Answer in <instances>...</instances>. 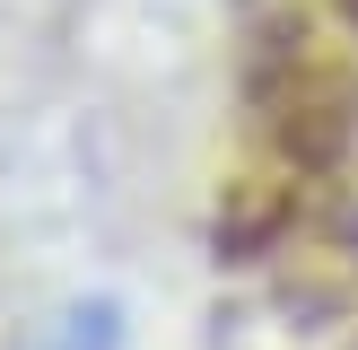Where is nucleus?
Returning a JSON list of instances; mask_svg holds the SVG:
<instances>
[{
    "label": "nucleus",
    "mask_w": 358,
    "mask_h": 350,
    "mask_svg": "<svg viewBox=\"0 0 358 350\" xmlns=\"http://www.w3.org/2000/svg\"><path fill=\"white\" fill-rule=\"evenodd\" d=\"M27 350H122V307H105V298H79V307H62L44 332H35Z\"/></svg>",
    "instance_id": "f257e3e1"
}]
</instances>
